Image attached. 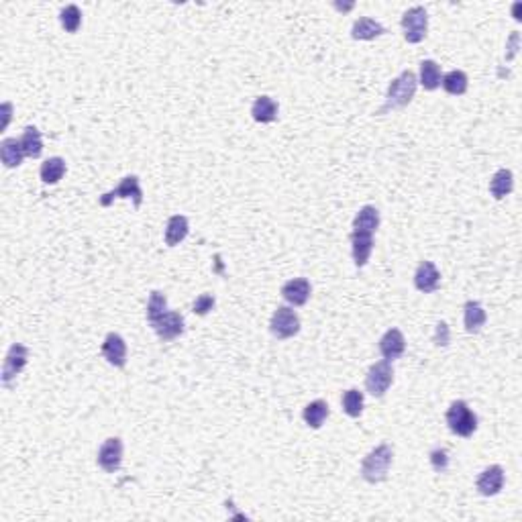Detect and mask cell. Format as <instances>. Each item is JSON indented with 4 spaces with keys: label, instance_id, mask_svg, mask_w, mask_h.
<instances>
[{
    "label": "cell",
    "instance_id": "obj_1",
    "mask_svg": "<svg viewBox=\"0 0 522 522\" xmlns=\"http://www.w3.org/2000/svg\"><path fill=\"white\" fill-rule=\"evenodd\" d=\"M416 88H418V78L415 72L404 70L398 78H394L388 86V94H385L384 107L380 108V114H385L388 110L394 108L408 107L415 98Z\"/></svg>",
    "mask_w": 522,
    "mask_h": 522
},
{
    "label": "cell",
    "instance_id": "obj_2",
    "mask_svg": "<svg viewBox=\"0 0 522 522\" xmlns=\"http://www.w3.org/2000/svg\"><path fill=\"white\" fill-rule=\"evenodd\" d=\"M392 459H394V451L388 443H382L375 449H371L361 461V477L368 484H382L388 477Z\"/></svg>",
    "mask_w": 522,
    "mask_h": 522
},
{
    "label": "cell",
    "instance_id": "obj_3",
    "mask_svg": "<svg viewBox=\"0 0 522 522\" xmlns=\"http://www.w3.org/2000/svg\"><path fill=\"white\" fill-rule=\"evenodd\" d=\"M445 420L449 430L453 435H457V437H463V439L472 437L477 430V416L465 400L451 402V406H449L445 415Z\"/></svg>",
    "mask_w": 522,
    "mask_h": 522
},
{
    "label": "cell",
    "instance_id": "obj_4",
    "mask_svg": "<svg viewBox=\"0 0 522 522\" xmlns=\"http://www.w3.org/2000/svg\"><path fill=\"white\" fill-rule=\"evenodd\" d=\"M402 31H404V39L408 43H420L425 41L427 31H429V13L425 6H412L408 9L404 16H402Z\"/></svg>",
    "mask_w": 522,
    "mask_h": 522
},
{
    "label": "cell",
    "instance_id": "obj_5",
    "mask_svg": "<svg viewBox=\"0 0 522 522\" xmlns=\"http://www.w3.org/2000/svg\"><path fill=\"white\" fill-rule=\"evenodd\" d=\"M394 382V369L390 361H378L369 368L368 375H366V390L373 398H382L385 392L390 390V385Z\"/></svg>",
    "mask_w": 522,
    "mask_h": 522
},
{
    "label": "cell",
    "instance_id": "obj_6",
    "mask_svg": "<svg viewBox=\"0 0 522 522\" xmlns=\"http://www.w3.org/2000/svg\"><path fill=\"white\" fill-rule=\"evenodd\" d=\"M270 333L276 339H292L300 333V316L290 307H277L270 321Z\"/></svg>",
    "mask_w": 522,
    "mask_h": 522
},
{
    "label": "cell",
    "instance_id": "obj_7",
    "mask_svg": "<svg viewBox=\"0 0 522 522\" xmlns=\"http://www.w3.org/2000/svg\"><path fill=\"white\" fill-rule=\"evenodd\" d=\"M114 198H131L133 204H135V208H139L143 204V190H141L137 176H124L123 180H121V184L98 198V204L107 208V206H110L114 202Z\"/></svg>",
    "mask_w": 522,
    "mask_h": 522
},
{
    "label": "cell",
    "instance_id": "obj_8",
    "mask_svg": "<svg viewBox=\"0 0 522 522\" xmlns=\"http://www.w3.org/2000/svg\"><path fill=\"white\" fill-rule=\"evenodd\" d=\"M149 324L161 341H174V339L182 337L186 329L184 316L180 312H174V310H166L161 316H157L154 323Z\"/></svg>",
    "mask_w": 522,
    "mask_h": 522
},
{
    "label": "cell",
    "instance_id": "obj_9",
    "mask_svg": "<svg viewBox=\"0 0 522 522\" xmlns=\"http://www.w3.org/2000/svg\"><path fill=\"white\" fill-rule=\"evenodd\" d=\"M29 361V349L21 343H13L9 353L4 357V366H2V384L11 385V382L15 380L16 375L25 369Z\"/></svg>",
    "mask_w": 522,
    "mask_h": 522
},
{
    "label": "cell",
    "instance_id": "obj_10",
    "mask_svg": "<svg viewBox=\"0 0 522 522\" xmlns=\"http://www.w3.org/2000/svg\"><path fill=\"white\" fill-rule=\"evenodd\" d=\"M98 465L107 472V474H114L121 469L123 465V441L119 437H110L107 439L100 449H98Z\"/></svg>",
    "mask_w": 522,
    "mask_h": 522
},
{
    "label": "cell",
    "instance_id": "obj_11",
    "mask_svg": "<svg viewBox=\"0 0 522 522\" xmlns=\"http://www.w3.org/2000/svg\"><path fill=\"white\" fill-rule=\"evenodd\" d=\"M504 481H506V476H504V469L500 465H490L486 467L476 481V490L486 496V498H491L496 494H500V490L504 488Z\"/></svg>",
    "mask_w": 522,
    "mask_h": 522
},
{
    "label": "cell",
    "instance_id": "obj_12",
    "mask_svg": "<svg viewBox=\"0 0 522 522\" xmlns=\"http://www.w3.org/2000/svg\"><path fill=\"white\" fill-rule=\"evenodd\" d=\"M312 294V286L307 277H294L288 279L282 286V298L290 304V307H304Z\"/></svg>",
    "mask_w": 522,
    "mask_h": 522
},
{
    "label": "cell",
    "instance_id": "obj_13",
    "mask_svg": "<svg viewBox=\"0 0 522 522\" xmlns=\"http://www.w3.org/2000/svg\"><path fill=\"white\" fill-rule=\"evenodd\" d=\"M439 284H441V274L437 265L432 261H420L415 274L416 290L422 294H432L439 290Z\"/></svg>",
    "mask_w": 522,
    "mask_h": 522
},
{
    "label": "cell",
    "instance_id": "obj_14",
    "mask_svg": "<svg viewBox=\"0 0 522 522\" xmlns=\"http://www.w3.org/2000/svg\"><path fill=\"white\" fill-rule=\"evenodd\" d=\"M406 351V339L402 335L400 329H390L385 331L384 337L380 339V353L385 361H396Z\"/></svg>",
    "mask_w": 522,
    "mask_h": 522
},
{
    "label": "cell",
    "instance_id": "obj_15",
    "mask_svg": "<svg viewBox=\"0 0 522 522\" xmlns=\"http://www.w3.org/2000/svg\"><path fill=\"white\" fill-rule=\"evenodd\" d=\"M102 355L110 366L124 368L127 366V343L119 333H108L102 343Z\"/></svg>",
    "mask_w": 522,
    "mask_h": 522
},
{
    "label": "cell",
    "instance_id": "obj_16",
    "mask_svg": "<svg viewBox=\"0 0 522 522\" xmlns=\"http://www.w3.org/2000/svg\"><path fill=\"white\" fill-rule=\"evenodd\" d=\"M385 33V27L382 23L369 18V16H361L357 18L351 27V37L355 41H371V39H378Z\"/></svg>",
    "mask_w": 522,
    "mask_h": 522
},
{
    "label": "cell",
    "instance_id": "obj_17",
    "mask_svg": "<svg viewBox=\"0 0 522 522\" xmlns=\"http://www.w3.org/2000/svg\"><path fill=\"white\" fill-rule=\"evenodd\" d=\"M351 251H353V261L357 267H366L369 261V255L373 251V235L368 233H351Z\"/></svg>",
    "mask_w": 522,
    "mask_h": 522
},
{
    "label": "cell",
    "instance_id": "obj_18",
    "mask_svg": "<svg viewBox=\"0 0 522 522\" xmlns=\"http://www.w3.org/2000/svg\"><path fill=\"white\" fill-rule=\"evenodd\" d=\"M486 321H488V314H486V310L479 302H476V300L465 302V307H463V323H465V331L469 335L479 333L481 326L486 324Z\"/></svg>",
    "mask_w": 522,
    "mask_h": 522
},
{
    "label": "cell",
    "instance_id": "obj_19",
    "mask_svg": "<svg viewBox=\"0 0 522 522\" xmlns=\"http://www.w3.org/2000/svg\"><path fill=\"white\" fill-rule=\"evenodd\" d=\"M277 112H279V107H277V102L272 96H260V98H255V102L251 107L253 121L261 124L274 123L277 119Z\"/></svg>",
    "mask_w": 522,
    "mask_h": 522
},
{
    "label": "cell",
    "instance_id": "obj_20",
    "mask_svg": "<svg viewBox=\"0 0 522 522\" xmlns=\"http://www.w3.org/2000/svg\"><path fill=\"white\" fill-rule=\"evenodd\" d=\"M190 233V223L184 215H174L168 218L166 225V245L176 247L180 245Z\"/></svg>",
    "mask_w": 522,
    "mask_h": 522
},
{
    "label": "cell",
    "instance_id": "obj_21",
    "mask_svg": "<svg viewBox=\"0 0 522 522\" xmlns=\"http://www.w3.org/2000/svg\"><path fill=\"white\" fill-rule=\"evenodd\" d=\"M0 159L4 164V168L13 169L18 168L25 159V151H23V145L21 141H16L15 137H6L0 143Z\"/></svg>",
    "mask_w": 522,
    "mask_h": 522
},
{
    "label": "cell",
    "instance_id": "obj_22",
    "mask_svg": "<svg viewBox=\"0 0 522 522\" xmlns=\"http://www.w3.org/2000/svg\"><path fill=\"white\" fill-rule=\"evenodd\" d=\"M378 227H380V211L375 206H371V204L359 208V213L353 218V230L373 235L378 230Z\"/></svg>",
    "mask_w": 522,
    "mask_h": 522
},
{
    "label": "cell",
    "instance_id": "obj_23",
    "mask_svg": "<svg viewBox=\"0 0 522 522\" xmlns=\"http://www.w3.org/2000/svg\"><path fill=\"white\" fill-rule=\"evenodd\" d=\"M441 80H443V74H441V65L435 62V60H425L420 62V76H418V84L425 88V90H437L441 86Z\"/></svg>",
    "mask_w": 522,
    "mask_h": 522
},
{
    "label": "cell",
    "instance_id": "obj_24",
    "mask_svg": "<svg viewBox=\"0 0 522 522\" xmlns=\"http://www.w3.org/2000/svg\"><path fill=\"white\" fill-rule=\"evenodd\" d=\"M514 188V176L510 169H498L490 180V194L496 200L506 198Z\"/></svg>",
    "mask_w": 522,
    "mask_h": 522
},
{
    "label": "cell",
    "instance_id": "obj_25",
    "mask_svg": "<svg viewBox=\"0 0 522 522\" xmlns=\"http://www.w3.org/2000/svg\"><path fill=\"white\" fill-rule=\"evenodd\" d=\"M331 415V410H329V404L324 402V400H314V402H310L307 408H304V412H302V418H304V422H307L310 429H321L324 425V420L329 418Z\"/></svg>",
    "mask_w": 522,
    "mask_h": 522
},
{
    "label": "cell",
    "instance_id": "obj_26",
    "mask_svg": "<svg viewBox=\"0 0 522 522\" xmlns=\"http://www.w3.org/2000/svg\"><path fill=\"white\" fill-rule=\"evenodd\" d=\"M21 145H23V151H25V157H31V159H37L43 154V139H41V133L37 127H27L23 131V137L18 139Z\"/></svg>",
    "mask_w": 522,
    "mask_h": 522
},
{
    "label": "cell",
    "instance_id": "obj_27",
    "mask_svg": "<svg viewBox=\"0 0 522 522\" xmlns=\"http://www.w3.org/2000/svg\"><path fill=\"white\" fill-rule=\"evenodd\" d=\"M41 180L43 184H58L65 176V159L63 157H49L41 164Z\"/></svg>",
    "mask_w": 522,
    "mask_h": 522
},
{
    "label": "cell",
    "instance_id": "obj_28",
    "mask_svg": "<svg viewBox=\"0 0 522 522\" xmlns=\"http://www.w3.org/2000/svg\"><path fill=\"white\" fill-rule=\"evenodd\" d=\"M341 404H343V412L351 418H359L363 415V392H359L357 388H351V390H345L343 392V398H341Z\"/></svg>",
    "mask_w": 522,
    "mask_h": 522
},
{
    "label": "cell",
    "instance_id": "obj_29",
    "mask_svg": "<svg viewBox=\"0 0 522 522\" xmlns=\"http://www.w3.org/2000/svg\"><path fill=\"white\" fill-rule=\"evenodd\" d=\"M441 84H443V88H445L447 94H451V96H461V94L467 92L469 80H467V74H465V72H461V70H451L449 74L443 76Z\"/></svg>",
    "mask_w": 522,
    "mask_h": 522
},
{
    "label": "cell",
    "instance_id": "obj_30",
    "mask_svg": "<svg viewBox=\"0 0 522 522\" xmlns=\"http://www.w3.org/2000/svg\"><path fill=\"white\" fill-rule=\"evenodd\" d=\"M60 23L65 29V33H78L80 25H82V13L76 4H68L63 6L62 13H60Z\"/></svg>",
    "mask_w": 522,
    "mask_h": 522
},
{
    "label": "cell",
    "instance_id": "obj_31",
    "mask_svg": "<svg viewBox=\"0 0 522 522\" xmlns=\"http://www.w3.org/2000/svg\"><path fill=\"white\" fill-rule=\"evenodd\" d=\"M168 310V298L166 294L154 290L149 294V300H147V321L154 323L157 316H161L164 312Z\"/></svg>",
    "mask_w": 522,
    "mask_h": 522
},
{
    "label": "cell",
    "instance_id": "obj_32",
    "mask_svg": "<svg viewBox=\"0 0 522 522\" xmlns=\"http://www.w3.org/2000/svg\"><path fill=\"white\" fill-rule=\"evenodd\" d=\"M215 296L213 294H200L198 298L194 300V312L198 314V316H206L213 308H215Z\"/></svg>",
    "mask_w": 522,
    "mask_h": 522
},
{
    "label": "cell",
    "instance_id": "obj_33",
    "mask_svg": "<svg viewBox=\"0 0 522 522\" xmlns=\"http://www.w3.org/2000/svg\"><path fill=\"white\" fill-rule=\"evenodd\" d=\"M429 459L430 463H432V467H435V472H439V474L447 472V467H449V453H447L445 449H435V451H430Z\"/></svg>",
    "mask_w": 522,
    "mask_h": 522
},
{
    "label": "cell",
    "instance_id": "obj_34",
    "mask_svg": "<svg viewBox=\"0 0 522 522\" xmlns=\"http://www.w3.org/2000/svg\"><path fill=\"white\" fill-rule=\"evenodd\" d=\"M435 341H437V345H447V343H449V326H447V323L437 324Z\"/></svg>",
    "mask_w": 522,
    "mask_h": 522
}]
</instances>
